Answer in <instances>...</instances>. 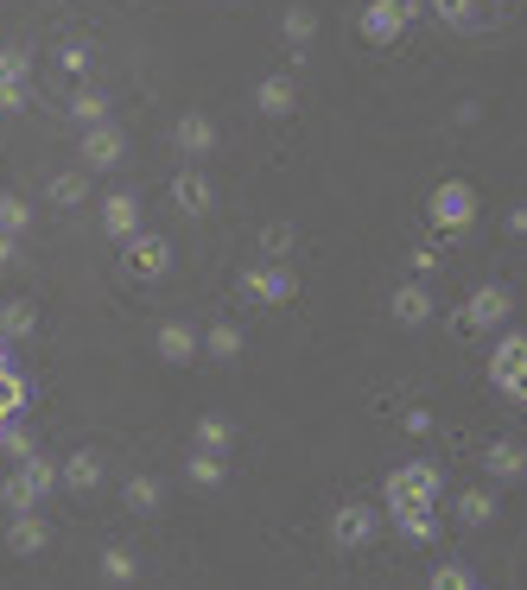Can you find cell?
<instances>
[{
    "mask_svg": "<svg viewBox=\"0 0 527 590\" xmlns=\"http://www.w3.org/2000/svg\"><path fill=\"white\" fill-rule=\"evenodd\" d=\"M58 64H64L71 76H83V71H89V45H64V51H58Z\"/></svg>",
    "mask_w": 527,
    "mask_h": 590,
    "instance_id": "cell-37",
    "label": "cell"
},
{
    "mask_svg": "<svg viewBox=\"0 0 527 590\" xmlns=\"http://www.w3.org/2000/svg\"><path fill=\"white\" fill-rule=\"evenodd\" d=\"M490 374L508 401L527 394V336L522 331H502V343H495V356H490Z\"/></svg>",
    "mask_w": 527,
    "mask_h": 590,
    "instance_id": "cell-3",
    "label": "cell"
},
{
    "mask_svg": "<svg viewBox=\"0 0 527 590\" xmlns=\"http://www.w3.org/2000/svg\"><path fill=\"white\" fill-rule=\"evenodd\" d=\"M414 13H419V0H369L356 26H363V38H376V45H394L401 26H407Z\"/></svg>",
    "mask_w": 527,
    "mask_h": 590,
    "instance_id": "cell-7",
    "label": "cell"
},
{
    "mask_svg": "<svg viewBox=\"0 0 527 590\" xmlns=\"http://www.w3.org/2000/svg\"><path fill=\"white\" fill-rule=\"evenodd\" d=\"M172 147L185 152L191 165H197V159H204V152H217V121H210V114H179V121H172Z\"/></svg>",
    "mask_w": 527,
    "mask_h": 590,
    "instance_id": "cell-10",
    "label": "cell"
},
{
    "mask_svg": "<svg viewBox=\"0 0 527 590\" xmlns=\"http://www.w3.org/2000/svg\"><path fill=\"white\" fill-rule=\"evenodd\" d=\"M522 464H527V457H522V444H508V439L490 444V457H483V470H490L495 482H515V477H522Z\"/></svg>",
    "mask_w": 527,
    "mask_h": 590,
    "instance_id": "cell-23",
    "label": "cell"
},
{
    "mask_svg": "<svg viewBox=\"0 0 527 590\" xmlns=\"http://www.w3.org/2000/svg\"><path fill=\"white\" fill-rule=\"evenodd\" d=\"M102 477H109V470H102V457H96V451H76L71 464L58 470V482H64L71 495H96V489H102Z\"/></svg>",
    "mask_w": 527,
    "mask_h": 590,
    "instance_id": "cell-14",
    "label": "cell"
},
{
    "mask_svg": "<svg viewBox=\"0 0 527 590\" xmlns=\"http://www.w3.org/2000/svg\"><path fill=\"white\" fill-rule=\"evenodd\" d=\"M470 217H477V190H470V185H457V179H452V185L432 190V222H445V229H464Z\"/></svg>",
    "mask_w": 527,
    "mask_h": 590,
    "instance_id": "cell-12",
    "label": "cell"
},
{
    "mask_svg": "<svg viewBox=\"0 0 527 590\" xmlns=\"http://www.w3.org/2000/svg\"><path fill=\"white\" fill-rule=\"evenodd\" d=\"M166 267H172V242H166V235H140V229H134V235H127V273L159 280Z\"/></svg>",
    "mask_w": 527,
    "mask_h": 590,
    "instance_id": "cell-11",
    "label": "cell"
},
{
    "mask_svg": "<svg viewBox=\"0 0 527 590\" xmlns=\"http://www.w3.org/2000/svg\"><path fill=\"white\" fill-rule=\"evenodd\" d=\"M71 121H76V127L109 121V96H102V89H76V96H71Z\"/></svg>",
    "mask_w": 527,
    "mask_h": 590,
    "instance_id": "cell-25",
    "label": "cell"
},
{
    "mask_svg": "<svg viewBox=\"0 0 527 590\" xmlns=\"http://www.w3.org/2000/svg\"><path fill=\"white\" fill-rule=\"evenodd\" d=\"M242 293L255 298V305H286V298H293V273H286L280 260H261V267L242 273Z\"/></svg>",
    "mask_w": 527,
    "mask_h": 590,
    "instance_id": "cell-9",
    "label": "cell"
},
{
    "mask_svg": "<svg viewBox=\"0 0 527 590\" xmlns=\"http://www.w3.org/2000/svg\"><path fill=\"white\" fill-rule=\"evenodd\" d=\"M121 502H127V515H159V502H166V489H159V477H127L121 482Z\"/></svg>",
    "mask_w": 527,
    "mask_h": 590,
    "instance_id": "cell-18",
    "label": "cell"
},
{
    "mask_svg": "<svg viewBox=\"0 0 527 590\" xmlns=\"http://www.w3.org/2000/svg\"><path fill=\"white\" fill-rule=\"evenodd\" d=\"M102 578H109V585H134V578H140V558L114 546V553H102Z\"/></svg>",
    "mask_w": 527,
    "mask_h": 590,
    "instance_id": "cell-32",
    "label": "cell"
},
{
    "mask_svg": "<svg viewBox=\"0 0 527 590\" xmlns=\"http://www.w3.org/2000/svg\"><path fill=\"white\" fill-rule=\"evenodd\" d=\"M172 204H179L185 217H204V210H210V179H204L197 165H185V172L172 179Z\"/></svg>",
    "mask_w": 527,
    "mask_h": 590,
    "instance_id": "cell-16",
    "label": "cell"
},
{
    "mask_svg": "<svg viewBox=\"0 0 527 590\" xmlns=\"http://www.w3.org/2000/svg\"><path fill=\"white\" fill-rule=\"evenodd\" d=\"M261 248H267V260H280L286 248H293V229H286V222H267V229H261Z\"/></svg>",
    "mask_w": 527,
    "mask_h": 590,
    "instance_id": "cell-35",
    "label": "cell"
},
{
    "mask_svg": "<svg viewBox=\"0 0 527 590\" xmlns=\"http://www.w3.org/2000/svg\"><path fill=\"white\" fill-rule=\"evenodd\" d=\"M457 520H464V527H490V520H495V495H490V489H464V495H457Z\"/></svg>",
    "mask_w": 527,
    "mask_h": 590,
    "instance_id": "cell-22",
    "label": "cell"
},
{
    "mask_svg": "<svg viewBox=\"0 0 527 590\" xmlns=\"http://www.w3.org/2000/svg\"><path fill=\"white\" fill-rule=\"evenodd\" d=\"M33 324H38V318H33V305H26V298H13V305L0 311V336H26Z\"/></svg>",
    "mask_w": 527,
    "mask_h": 590,
    "instance_id": "cell-33",
    "label": "cell"
},
{
    "mask_svg": "<svg viewBox=\"0 0 527 590\" xmlns=\"http://www.w3.org/2000/svg\"><path fill=\"white\" fill-rule=\"evenodd\" d=\"M432 585H439V590H470V585H477V571H470V565H439Z\"/></svg>",
    "mask_w": 527,
    "mask_h": 590,
    "instance_id": "cell-34",
    "label": "cell"
},
{
    "mask_svg": "<svg viewBox=\"0 0 527 590\" xmlns=\"http://www.w3.org/2000/svg\"><path fill=\"white\" fill-rule=\"evenodd\" d=\"M76 152H83V172H114V165L127 159V134H121L114 121H96V127H83Z\"/></svg>",
    "mask_w": 527,
    "mask_h": 590,
    "instance_id": "cell-4",
    "label": "cell"
},
{
    "mask_svg": "<svg viewBox=\"0 0 527 590\" xmlns=\"http://www.w3.org/2000/svg\"><path fill=\"white\" fill-rule=\"evenodd\" d=\"M7 546H13L20 558H38L45 546H51V527H45V515H38V508H20V515H13V527H7Z\"/></svg>",
    "mask_w": 527,
    "mask_h": 590,
    "instance_id": "cell-13",
    "label": "cell"
},
{
    "mask_svg": "<svg viewBox=\"0 0 527 590\" xmlns=\"http://www.w3.org/2000/svg\"><path fill=\"white\" fill-rule=\"evenodd\" d=\"M0 444H7V457L20 464V457H33V439L20 432V426H0Z\"/></svg>",
    "mask_w": 527,
    "mask_h": 590,
    "instance_id": "cell-36",
    "label": "cell"
},
{
    "mask_svg": "<svg viewBox=\"0 0 527 590\" xmlns=\"http://www.w3.org/2000/svg\"><path fill=\"white\" fill-rule=\"evenodd\" d=\"M432 13H439L452 33H477V26H490V13H483L477 0H432Z\"/></svg>",
    "mask_w": 527,
    "mask_h": 590,
    "instance_id": "cell-19",
    "label": "cell"
},
{
    "mask_svg": "<svg viewBox=\"0 0 527 590\" xmlns=\"http://www.w3.org/2000/svg\"><path fill=\"white\" fill-rule=\"evenodd\" d=\"M376 527H381L376 508L350 502V508H338V515H331V546H338V553H363V546L376 540Z\"/></svg>",
    "mask_w": 527,
    "mask_h": 590,
    "instance_id": "cell-8",
    "label": "cell"
},
{
    "mask_svg": "<svg viewBox=\"0 0 527 590\" xmlns=\"http://www.w3.org/2000/svg\"><path fill=\"white\" fill-rule=\"evenodd\" d=\"M204 349H210V356H217V362H235V356H242V331H235V324H223V318H217V324H210V331H204Z\"/></svg>",
    "mask_w": 527,
    "mask_h": 590,
    "instance_id": "cell-27",
    "label": "cell"
},
{
    "mask_svg": "<svg viewBox=\"0 0 527 590\" xmlns=\"http://www.w3.org/2000/svg\"><path fill=\"white\" fill-rule=\"evenodd\" d=\"M51 204H64V210H76V204H89V172H51Z\"/></svg>",
    "mask_w": 527,
    "mask_h": 590,
    "instance_id": "cell-21",
    "label": "cell"
},
{
    "mask_svg": "<svg viewBox=\"0 0 527 590\" xmlns=\"http://www.w3.org/2000/svg\"><path fill=\"white\" fill-rule=\"evenodd\" d=\"M159 356H166V362H191V356H197V331L179 324V318H172V324H159Z\"/></svg>",
    "mask_w": 527,
    "mask_h": 590,
    "instance_id": "cell-20",
    "label": "cell"
},
{
    "mask_svg": "<svg viewBox=\"0 0 527 590\" xmlns=\"http://www.w3.org/2000/svg\"><path fill=\"white\" fill-rule=\"evenodd\" d=\"M51 489H58V464H45V457L33 451V457H20V470L7 477V489H0V495H7V508L20 515V508H38Z\"/></svg>",
    "mask_w": 527,
    "mask_h": 590,
    "instance_id": "cell-2",
    "label": "cell"
},
{
    "mask_svg": "<svg viewBox=\"0 0 527 590\" xmlns=\"http://www.w3.org/2000/svg\"><path fill=\"white\" fill-rule=\"evenodd\" d=\"M502 318H508V286H477L470 305L457 311V336H483V331H495Z\"/></svg>",
    "mask_w": 527,
    "mask_h": 590,
    "instance_id": "cell-5",
    "label": "cell"
},
{
    "mask_svg": "<svg viewBox=\"0 0 527 590\" xmlns=\"http://www.w3.org/2000/svg\"><path fill=\"white\" fill-rule=\"evenodd\" d=\"M255 102H261V114H293V76H261Z\"/></svg>",
    "mask_w": 527,
    "mask_h": 590,
    "instance_id": "cell-24",
    "label": "cell"
},
{
    "mask_svg": "<svg viewBox=\"0 0 527 590\" xmlns=\"http://www.w3.org/2000/svg\"><path fill=\"white\" fill-rule=\"evenodd\" d=\"M13 260H20V242H13V235H0V267H13Z\"/></svg>",
    "mask_w": 527,
    "mask_h": 590,
    "instance_id": "cell-38",
    "label": "cell"
},
{
    "mask_svg": "<svg viewBox=\"0 0 527 590\" xmlns=\"http://www.w3.org/2000/svg\"><path fill=\"white\" fill-rule=\"evenodd\" d=\"M185 477L197 482V489H217V482H223V457H217V451H197L185 464Z\"/></svg>",
    "mask_w": 527,
    "mask_h": 590,
    "instance_id": "cell-31",
    "label": "cell"
},
{
    "mask_svg": "<svg viewBox=\"0 0 527 590\" xmlns=\"http://www.w3.org/2000/svg\"><path fill=\"white\" fill-rule=\"evenodd\" d=\"M26 229H33V204H20V197H0V235H13V242H20Z\"/></svg>",
    "mask_w": 527,
    "mask_h": 590,
    "instance_id": "cell-30",
    "label": "cell"
},
{
    "mask_svg": "<svg viewBox=\"0 0 527 590\" xmlns=\"http://www.w3.org/2000/svg\"><path fill=\"white\" fill-rule=\"evenodd\" d=\"M388 311H394V324H407V331H414V324H426V318H432V293H426L419 280H407V286L394 293V305H388Z\"/></svg>",
    "mask_w": 527,
    "mask_h": 590,
    "instance_id": "cell-17",
    "label": "cell"
},
{
    "mask_svg": "<svg viewBox=\"0 0 527 590\" xmlns=\"http://www.w3.org/2000/svg\"><path fill=\"white\" fill-rule=\"evenodd\" d=\"M280 33H286V45L305 58V45H311V33H318V20H311V7H286V20H280Z\"/></svg>",
    "mask_w": 527,
    "mask_h": 590,
    "instance_id": "cell-26",
    "label": "cell"
},
{
    "mask_svg": "<svg viewBox=\"0 0 527 590\" xmlns=\"http://www.w3.org/2000/svg\"><path fill=\"white\" fill-rule=\"evenodd\" d=\"M439 470L432 464H401L394 477H388V515L394 527L407 533V540H432L439 533Z\"/></svg>",
    "mask_w": 527,
    "mask_h": 590,
    "instance_id": "cell-1",
    "label": "cell"
},
{
    "mask_svg": "<svg viewBox=\"0 0 527 590\" xmlns=\"http://www.w3.org/2000/svg\"><path fill=\"white\" fill-rule=\"evenodd\" d=\"M229 444H235V432H229V419H217V413H204V419H197V451H217V457H229Z\"/></svg>",
    "mask_w": 527,
    "mask_h": 590,
    "instance_id": "cell-28",
    "label": "cell"
},
{
    "mask_svg": "<svg viewBox=\"0 0 527 590\" xmlns=\"http://www.w3.org/2000/svg\"><path fill=\"white\" fill-rule=\"evenodd\" d=\"M26 83H33V51L26 45H0V109H26Z\"/></svg>",
    "mask_w": 527,
    "mask_h": 590,
    "instance_id": "cell-6",
    "label": "cell"
},
{
    "mask_svg": "<svg viewBox=\"0 0 527 590\" xmlns=\"http://www.w3.org/2000/svg\"><path fill=\"white\" fill-rule=\"evenodd\" d=\"M20 406H26V381H20L13 369H0V426H13Z\"/></svg>",
    "mask_w": 527,
    "mask_h": 590,
    "instance_id": "cell-29",
    "label": "cell"
},
{
    "mask_svg": "<svg viewBox=\"0 0 527 590\" xmlns=\"http://www.w3.org/2000/svg\"><path fill=\"white\" fill-rule=\"evenodd\" d=\"M102 229H109L114 242H127V235L140 229V197H134V190H114L109 204H102Z\"/></svg>",
    "mask_w": 527,
    "mask_h": 590,
    "instance_id": "cell-15",
    "label": "cell"
}]
</instances>
